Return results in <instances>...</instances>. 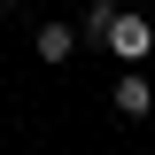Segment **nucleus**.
Wrapping results in <instances>:
<instances>
[{
	"label": "nucleus",
	"mask_w": 155,
	"mask_h": 155,
	"mask_svg": "<svg viewBox=\"0 0 155 155\" xmlns=\"http://www.w3.org/2000/svg\"><path fill=\"white\" fill-rule=\"evenodd\" d=\"M109 109L124 116V124H147V116H155V85H147L140 70H124V78L109 85Z\"/></svg>",
	"instance_id": "obj_2"
},
{
	"label": "nucleus",
	"mask_w": 155,
	"mask_h": 155,
	"mask_svg": "<svg viewBox=\"0 0 155 155\" xmlns=\"http://www.w3.org/2000/svg\"><path fill=\"white\" fill-rule=\"evenodd\" d=\"M31 54L47 62V70H62V62L78 54V31H70V23H62V16H47V23H39V31H31Z\"/></svg>",
	"instance_id": "obj_3"
},
{
	"label": "nucleus",
	"mask_w": 155,
	"mask_h": 155,
	"mask_svg": "<svg viewBox=\"0 0 155 155\" xmlns=\"http://www.w3.org/2000/svg\"><path fill=\"white\" fill-rule=\"evenodd\" d=\"M109 8H116V0H109Z\"/></svg>",
	"instance_id": "obj_4"
},
{
	"label": "nucleus",
	"mask_w": 155,
	"mask_h": 155,
	"mask_svg": "<svg viewBox=\"0 0 155 155\" xmlns=\"http://www.w3.org/2000/svg\"><path fill=\"white\" fill-rule=\"evenodd\" d=\"M101 47H109L124 70H140V62L155 54V23L140 16V8H116V16H109V39H101Z\"/></svg>",
	"instance_id": "obj_1"
}]
</instances>
